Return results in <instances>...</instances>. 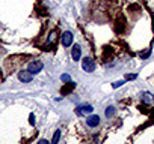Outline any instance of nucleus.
Returning a JSON list of instances; mask_svg holds the SVG:
<instances>
[{
	"label": "nucleus",
	"instance_id": "obj_1",
	"mask_svg": "<svg viewBox=\"0 0 154 144\" xmlns=\"http://www.w3.org/2000/svg\"><path fill=\"white\" fill-rule=\"evenodd\" d=\"M44 68V63L41 60H32L29 65H27V71L32 74V75H36V74H40Z\"/></svg>",
	"mask_w": 154,
	"mask_h": 144
},
{
	"label": "nucleus",
	"instance_id": "obj_16",
	"mask_svg": "<svg viewBox=\"0 0 154 144\" xmlns=\"http://www.w3.org/2000/svg\"><path fill=\"white\" fill-rule=\"evenodd\" d=\"M29 123H30L32 126H35V114H30V116H29Z\"/></svg>",
	"mask_w": 154,
	"mask_h": 144
},
{
	"label": "nucleus",
	"instance_id": "obj_10",
	"mask_svg": "<svg viewBox=\"0 0 154 144\" xmlns=\"http://www.w3.org/2000/svg\"><path fill=\"white\" fill-rule=\"evenodd\" d=\"M115 113H117V110H115V107H112V105H110V107H107V108H106V113H104V114H106L107 119H110V117H113V114H115Z\"/></svg>",
	"mask_w": 154,
	"mask_h": 144
},
{
	"label": "nucleus",
	"instance_id": "obj_8",
	"mask_svg": "<svg viewBox=\"0 0 154 144\" xmlns=\"http://www.w3.org/2000/svg\"><path fill=\"white\" fill-rule=\"evenodd\" d=\"M140 99H142V102L145 104V105H151V104L154 102V96H153V93H150V92H145V93H142Z\"/></svg>",
	"mask_w": 154,
	"mask_h": 144
},
{
	"label": "nucleus",
	"instance_id": "obj_4",
	"mask_svg": "<svg viewBox=\"0 0 154 144\" xmlns=\"http://www.w3.org/2000/svg\"><path fill=\"white\" fill-rule=\"evenodd\" d=\"M73 39H74V36H73L71 32H63L62 36H60V42H62L63 47L67 48V47H71L73 45Z\"/></svg>",
	"mask_w": 154,
	"mask_h": 144
},
{
	"label": "nucleus",
	"instance_id": "obj_14",
	"mask_svg": "<svg viewBox=\"0 0 154 144\" xmlns=\"http://www.w3.org/2000/svg\"><path fill=\"white\" fill-rule=\"evenodd\" d=\"M60 80H62L63 83H71V77H70L68 74H62V75H60Z\"/></svg>",
	"mask_w": 154,
	"mask_h": 144
},
{
	"label": "nucleus",
	"instance_id": "obj_3",
	"mask_svg": "<svg viewBox=\"0 0 154 144\" xmlns=\"http://www.w3.org/2000/svg\"><path fill=\"white\" fill-rule=\"evenodd\" d=\"M94 111V107L89 105V104H85V105H79L76 108V114L77 116H89Z\"/></svg>",
	"mask_w": 154,
	"mask_h": 144
},
{
	"label": "nucleus",
	"instance_id": "obj_6",
	"mask_svg": "<svg viewBox=\"0 0 154 144\" xmlns=\"http://www.w3.org/2000/svg\"><path fill=\"white\" fill-rule=\"evenodd\" d=\"M86 125H88L89 128H95V126H98V125H100V117L95 116V114L88 116V117H86Z\"/></svg>",
	"mask_w": 154,
	"mask_h": 144
},
{
	"label": "nucleus",
	"instance_id": "obj_15",
	"mask_svg": "<svg viewBox=\"0 0 154 144\" xmlns=\"http://www.w3.org/2000/svg\"><path fill=\"white\" fill-rule=\"evenodd\" d=\"M124 83H125V80H122V81H115V83H112V87H113V89H118V87H121Z\"/></svg>",
	"mask_w": 154,
	"mask_h": 144
},
{
	"label": "nucleus",
	"instance_id": "obj_5",
	"mask_svg": "<svg viewBox=\"0 0 154 144\" xmlns=\"http://www.w3.org/2000/svg\"><path fill=\"white\" fill-rule=\"evenodd\" d=\"M17 77H18V80H20L21 83H30V81L33 80V75H32L29 71H20Z\"/></svg>",
	"mask_w": 154,
	"mask_h": 144
},
{
	"label": "nucleus",
	"instance_id": "obj_17",
	"mask_svg": "<svg viewBox=\"0 0 154 144\" xmlns=\"http://www.w3.org/2000/svg\"><path fill=\"white\" fill-rule=\"evenodd\" d=\"M38 144H50V143H48L47 140H44V138H42V140H40V141H38Z\"/></svg>",
	"mask_w": 154,
	"mask_h": 144
},
{
	"label": "nucleus",
	"instance_id": "obj_13",
	"mask_svg": "<svg viewBox=\"0 0 154 144\" xmlns=\"http://www.w3.org/2000/svg\"><path fill=\"white\" fill-rule=\"evenodd\" d=\"M136 78H137V74H127L124 77V80L125 81H132V80H136Z\"/></svg>",
	"mask_w": 154,
	"mask_h": 144
},
{
	"label": "nucleus",
	"instance_id": "obj_2",
	"mask_svg": "<svg viewBox=\"0 0 154 144\" xmlns=\"http://www.w3.org/2000/svg\"><path fill=\"white\" fill-rule=\"evenodd\" d=\"M82 68H83V71L88 72V74L94 72V71H95V60L91 59V57H85V59L82 60Z\"/></svg>",
	"mask_w": 154,
	"mask_h": 144
},
{
	"label": "nucleus",
	"instance_id": "obj_11",
	"mask_svg": "<svg viewBox=\"0 0 154 144\" xmlns=\"http://www.w3.org/2000/svg\"><path fill=\"white\" fill-rule=\"evenodd\" d=\"M56 38H58V32H56V30H53V32H51V33H50V36H48V41H47V42H48V44H51V42H53V44H55V41H56Z\"/></svg>",
	"mask_w": 154,
	"mask_h": 144
},
{
	"label": "nucleus",
	"instance_id": "obj_12",
	"mask_svg": "<svg viewBox=\"0 0 154 144\" xmlns=\"http://www.w3.org/2000/svg\"><path fill=\"white\" fill-rule=\"evenodd\" d=\"M151 53H153V50H151V48H148L147 51H144V53H140L139 56H140V59H142V60H145V59H148V57L151 56Z\"/></svg>",
	"mask_w": 154,
	"mask_h": 144
},
{
	"label": "nucleus",
	"instance_id": "obj_9",
	"mask_svg": "<svg viewBox=\"0 0 154 144\" xmlns=\"http://www.w3.org/2000/svg\"><path fill=\"white\" fill-rule=\"evenodd\" d=\"M60 135H62V131H60V129H58L56 132L53 134V138H51V143H50V144H58V143H59V140H60Z\"/></svg>",
	"mask_w": 154,
	"mask_h": 144
},
{
	"label": "nucleus",
	"instance_id": "obj_7",
	"mask_svg": "<svg viewBox=\"0 0 154 144\" xmlns=\"http://www.w3.org/2000/svg\"><path fill=\"white\" fill-rule=\"evenodd\" d=\"M71 57H73V60H74V62L80 60V57H82V48H80V45H77V44H76V45L73 47Z\"/></svg>",
	"mask_w": 154,
	"mask_h": 144
}]
</instances>
